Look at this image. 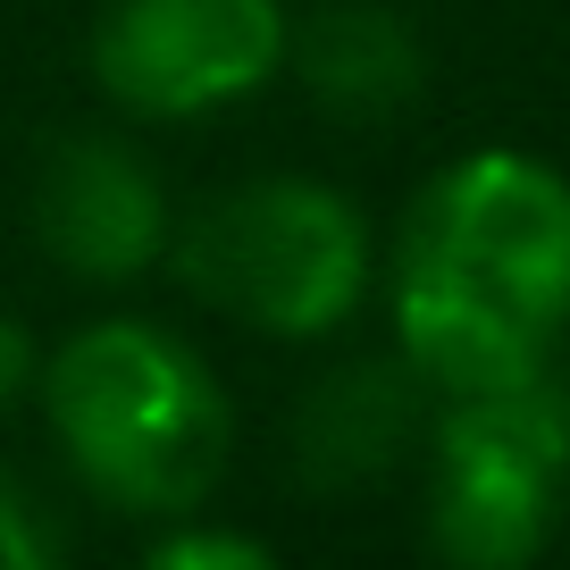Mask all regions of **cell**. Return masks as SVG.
I'll return each instance as SVG.
<instances>
[{"label": "cell", "instance_id": "6da1fadb", "mask_svg": "<svg viewBox=\"0 0 570 570\" xmlns=\"http://www.w3.org/2000/svg\"><path fill=\"white\" fill-rule=\"evenodd\" d=\"M570 327V177L537 151H462L394 235V344L428 394L546 377Z\"/></svg>", "mask_w": 570, "mask_h": 570}, {"label": "cell", "instance_id": "7a4b0ae2", "mask_svg": "<svg viewBox=\"0 0 570 570\" xmlns=\"http://www.w3.org/2000/svg\"><path fill=\"white\" fill-rule=\"evenodd\" d=\"M76 479L118 512H194L227 470V394L151 320H101L35 377Z\"/></svg>", "mask_w": 570, "mask_h": 570}, {"label": "cell", "instance_id": "3957f363", "mask_svg": "<svg viewBox=\"0 0 570 570\" xmlns=\"http://www.w3.org/2000/svg\"><path fill=\"white\" fill-rule=\"evenodd\" d=\"M177 277L261 336H336L370 294V227L311 177H252L168 235Z\"/></svg>", "mask_w": 570, "mask_h": 570}, {"label": "cell", "instance_id": "277c9868", "mask_svg": "<svg viewBox=\"0 0 570 570\" xmlns=\"http://www.w3.org/2000/svg\"><path fill=\"white\" fill-rule=\"evenodd\" d=\"M436 487H428V537L470 570H520L546 553L553 512L570 487V394L562 377L495 394H445L436 411Z\"/></svg>", "mask_w": 570, "mask_h": 570}, {"label": "cell", "instance_id": "5b68a950", "mask_svg": "<svg viewBox=\"0 0 570 570\" xmlns=\"http://www.w3.org/2000/svg\"><path fill=\"white\" fill-rule=\"evenodd\" d=\"M285 0H118L92 26V76L135 118H210L285 68Z\"/></svg>", "mask_w": 570, "mask_h": 570}, {"label": "cell", "instance_id": "8992f818", "mask_svg": "<svg viewBox=\"0 0 570 570\" xmlns=\"http://www.w3.org/2000/svg\"><path fill=\"white\" fill-rule=\"evenodd\" d=\"M35 244L85 285H126L168 252V194L142 151L68 135L35 168Z\"/></svg>", "mask_w": 570, "mask_h": 570}, {"label": "cell", "instance_id": "52a82bcc", "mask_svg": "<svg viewBox=\"0 0 570 570\" xmlns=\"http://www.w3.org/2000/svg\"><path fill=\"white\" fill-rule=\"evenodd\" d=\"M420 420H428V377L403 353L394 361H344L336 377L311 386L303 420H294V462L327 495L336 487H370L411 453Z\"/></svg>", "mask_w": 570, "mask_h": 570}, {"label": "cell", "instance_id": "ba28073f", "mask_svg": "<svg viewBox=\"0 0 570 570\" xmlns=\"http://www.w3.org/2000/svg\"><path fill=\"white\" fill-rule=\"evenodd\" d=\"M285 59L303 68V85L320 92L327 118H353V126L403 118V109L420 101V85H428L411 18L403 9H377V0H336V9H320L311 26L285 35Z\"/></svg>", "mask_w": 570, "mask_h": 570}, {"label": "cell", "instance_id": "9c48e42d", "mask_svg": "<svg viewBox=\"0 0 570 570\" xmlns=\"http://www.w3.org/2000/svg\"><path fill=\"white\" fill-rule=\"evenodd\" d=\"M42 562H59V529L35 503V487L18 470H0V570H42Z\"/></svg>", "mask_w": 570, "mask_h": 570}, {"label": "cell", "instance_id": "30bf717a", "mask_svg": "<svg viewBox=\"0 0 570 570\" xmlns=\"http://www.w3.org/2000/svg\"><path fill=\"white\" fill-rule=\"evenodd\" d=\"M151 562H160V570H261L268 562V546H261V537H160V546H151Z\"/></svg>", "mask_w": 570, "mask_h": 570}, {"label": "cell", "instance_id": "8fae6325", "mask_svg": "<svg viewBox=\"0 0 570 570\" xmlns=\"http://www.w3.org/2000/svg\"><path fill=\"white\" fill-rule=\"evenodd\" d=\"M42 361H35V336H26V320H9L0 311V411L18 403V394H35Z\"/></svg>", "mask_w": 570, "mask_h": 570}, {"label": "cell", "instance_id": "7c38bea8", "mask_svg": "<svg viewBox=\"0 0 570 570\" xmlns=\"http://www.w3.org/2000/svg\"><path fill=\"white\" fill-rule=\"evenodd\" d=\"M562 394H570V386H562Z\"/></svg>", "mask_w": 570, "mask_h": 570}]
</instances>
